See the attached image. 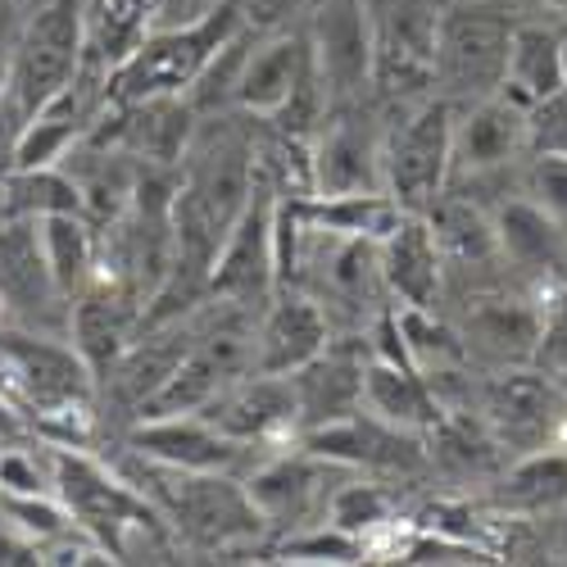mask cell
<instances>
[{
	"label": "cell",
	"instance_id": "cell-40",
	"mask_svg": "<svg viewBox=\"0 0 567 567\" xmlns=\"http://www.w3.org/2000/svg\"><path fill=\"white\" fill-rule=\"evenodd\" d=\"M536 354L549 368H567V287H558L540 305V341H536Z\"/></svg>",
	"mask_w": 567,
	"mask_h": 567
},
{
	"label": "cell",
	"instance_id": "cell-27",
	"mask_svg": "<svg viewBox=\"0 0 567 567\" xmlns=\"http://www.w3.org/2000/svg\"><path fill=\"white\" fill-rule=\"evenodd\" d=\"M499 91L523 110L563 91V32L549 23H513Z\"/></svg>",
	"mask_w": 567,
	"mask_h": 567
},
{
	"label": "cell",
	"instance_id": "cell-41",
	"mask_svg": "<svg viewBox=\"0 0 567 567\" xmlns=\"http://www.w3.org/2000/svg\"><path fill=\"white\" fill-rule=\"evenodd\" d=\"M241 10H246V23L255 32H272V28H287L291 23L296 0H241Z\"/></svg>",
	"mask_w": 567,
	"mask_h": 567
},
{
	"label": "cell",
	"instance_id": "cell-3",
	"mask_svg": "<svg viewBox=\"0 0 567 567\" xmlns=\"http://www.w3.org/2000/svg\"><path fill=\"white\" fill-rule=\"evenodd\" d=\"M246 23L241 0H218V6L192 23H159L146 32V41L136 45L127 60L114 64L105 105H141V101H168L186 96L200 69L214 60V51L236 37Z\"/></svg>",
	"mask_w": 567,
	"mask_h": 567
},
{
	"label": "cell",
	"instance_id": "cell-35",
	"mask_svg": "<svg viewBox=\"0 0 567 567\" xmlns=\"http://www.w3.org/2000/svg\"><path fill=\"white\" fill-rule=\"evenodd\" d=\"M0 513H6V523L19 527L23 536H32L37 545L45 540H55L60 532L73 527V517L69 508L60 504V495H0Z\"/></svg>",
	"mask_w": 567,
	"mask_h": 567
},
{
	"label": "cell",
	"instance_id": "cell-42",
	"mask_svg": "<svg viewBox=\"0 0 567 567\" xmlns=\"http://www.w3.org/2000/svg\"><path fill=\"white\" fill-rule=\"evenodd\" d=\"M0 563L14 567V563H41V545L32 536H23L19 527H0Z\"/></svg>",
	"mask_w": 567,
	"mask_h": 567
},
{
	"label": "cell",
	"instance_id": "cell-16",
	"mask_svg": "<svg viewBox=\"0 0 567 567\" xmlns=\"http://www.w3.org/2000/svg\"><path fill=\"white\" fill-rule=\"evenodd\" d=\"M296 445H305L309 454L327 458V463H341V467H359V472H413L427 458V436L391 427V422L372 417L368 409L341 417V422H327V427L300 432Z\"/></svg>",
	"mask_w": 567,
	"mask_h": 567
},
{
	"label": "cell",
	"instance_id": "cell-4",
	"mask_svg": "<svg viewBox=\"0 0 567 567\" xmlns=\"http://www.w3.org/2000/svg\"><path fill=\"white\" fill-rule=\"evenodd\" d=\"M91 0H28V14L10 45V96L6 114L14 132L73 86L86 55Z\"/></svg>",
	"mask_w": 567,
	"mask_h": 567
},
{
	"label": "cell",
	"instance_id": "cell-1",
	"mask_svg": "<svg viewBox=\"0 0 567 567\" xmlns=\"http://www.w3.org/2000/svg\"><path fill=\"white\" fill-rule=\"evenodd\" d=\"M45 454H51L55 495L69 508L73 527L105 545L114 563H164L177 554V536L164 523V513L123 472L73 445H45Z\"/></svg>",
	"mask_w": 567,
	"mask_h": 567
},
{
	"label": "cell",
	"instance_id": "cell-34",
	"mask_svg": "<svg viewBox=\"0 0 567 567\" xmlns=\"http://www.w3.org/2000/svg\"><path fill=\"white\" fill-rule=\"evenodd\" d=\"M322 523L354 536V540H368L395 523V495L377 482H341L332 495H327Z\"/></svg>",
	"mask_w": 567,
	"mask_h": 567
},
{
	"label": "cell",
	"instance_id": "cell-26",
	"mask_svg": "<svg viewBox=\"0 0 567 567\" xmlns=\"http://www.w3.org/2000/svg\"><path fill=\"white\" fill-rule=\"evenodd\" d=\"M495 246L499 259H508L523 272H563L567 268V227L558 218H549L536 200L517 196L504 200L495 214Z\"/></svg>",
	"mask_w": 567,
	"mask_h": 567
},
{
	"label": "cell",
	"instance_id": "cell-18",
	"mask_svg": "<svg viewBox=\"0 0 567 567\" xmlns=\"http://www.w3.org/2000/svg\"><path fill=\"white\" fill-rule=\"evenodd\" d=\"M127 450L146 454L155 463H168V467H186V472H227V477H241L255 445L223 436L200 413H164V417H136V427L127 432Z\"/></svg>",
	"mask_w": 567,
	"mask_h": 567
},
{
	"label": "cell",
	"instance_id": "cell-10",
	"mask_svg": "<svg viewBox=\"0 0 567 567\" xmlns=\"http://www.w3.org/2000/svg\"><path fill=\"white\" fill-rule=\"evenodd\" d=\"M309 151L318 196L382 192V123L363 110V101L327 110L309 136Z\"/></svg>",
	"mask_w": 567,
	"mask_h": 567
},
{
	"label": "cell",
	"instance_id": "cell-37",
	"mask_svg": "<svg viewBox=\"0 0 567 567\" xmlns=\"http://www.w3.org/2000/svg\"><path fill=\"white\" fill-rule=\"evenodd\" d=\"M51 454L37 458L28 450H0V495H51Z\"/></svg>",
	"mask_w": 567,
	"mask_h": 567
},
{
	"label": "cell",
	"instance_id": "cell-21",
	"mask_svg": "<svg viewBox=\"0 0 567 567\" xmlns=\"http://www.w3.org/2000/svg\"><path fill=\"white\" fill-rule=\"evenodd\" d=\"M517 155H527V110L504 91H491L482 101H467L463 114L454 105V155L450 177H482L508 168Z\"/></svg>",
	"mask_w": 567,
	"mask_h": 567
},
{
	"label": "cell",
	"instance_id": "cell-38",
	"mask_svg": "<svg viewBox=\"0 0 567 567\" xmlns=\"http://www.w3.org/2000/svg\"><path fill=\"white\" fill-rule=\"evenodd\" d=\"M527 200H536L549 218H558L567 227V159H554V155H532V168H527Z\"/></svg>",
	"mask_w": 567,
	"mask_h": 567
},
{
	"label": "cell",
	"instance_id": "cell-47",
	"mask_svg": "<svg viewBox=\"0 0 567 567\" xmlns=\"http://www.w3.org/2000/svg\"><path fill=\"white\" fill-rule=\"evenodd\" d=\"M0 386H6V368H0Z\"/></svg>",
	"mask_w": 567,
	"mask_h": 567
},
{
	"label": "cell",
	"instance_id": "cell-19",
	"mask_svg": "<svg viewBox=\"0 0 567 567\" xmlns=\"http://www.w3.org/2000/svg\"><path fill=\"white\" fill-rule=\"evenodd\" d=\"M141 296L110 287V281H86V287L69 300V341L96 372V382L114 372V363L127 354V346L141 332Z\"/></svg>",
	"mask_w": 567,
	"mask_h": 567
},
{
	"label": "cell",
	"instance_id": "cell-11",
	"mask_svg": "<svg viewBox=\"0 0 567 567\" xmlns=\"http://www.w3.org/2000/svg\"><path fill=\"white\" fill-rule=\"evenodd\" d=\"M313 69L327 91V105H354L372 86V19L368 0H322L313 23Z\"/></svg>",
	"mask_w": 567,
	"mask_h": 567
},
{
	"label": "cell",
	"instance_id": "cell-8",
	"mask_svg": "<svg viewBox=\"0 0 567 567\" xmlns=\"http://www.w3.org/2000/svg\"><path fill=\"white\" fill-rule=\"evenodd\" d=\"M0 368H6V391L32 417L60 404L96 400L101 386L86 359L73 350V341L64 346L60 337H45L14 322H0Z\"/></svg>",
	"mask_w": 567,
	"mask_h": 567
},
{
	"label": "cell",
	"instance_id": "cell-31",
	"mask_svg": "<svg viewBox=\"0 0 567 567\" xmlns=\"http://www.w3.org/2000/svg\"><path fill=\"white\" fill-rule=\"evenodd\" d=\"M82 214V192L64 168H10L0 177V218Z\"/></svg>",
	"mask_w": 567,
	"mask_h": 567
},
{
	"label": "cell",
	"instance_id": "cell-43",
	"mask_svg": "<svg viewBox=\"0 0 567 567\" xmlns=\"http://www.w3.org/2000/svg\"><path fill=\"white\" fill-rule=\"evenodd\" d=\"M28 432V422H23V409H19V400L0 386V441H19Z\"/></svg>",
	"mask_w": 567,
	"mask_h": 567
},
{
	"label": "cell",
	"instance_id": "cell-14",
	"mask_svg": "<svg viewBox=\"0 0 567 567\" xmlns=\"http://www.w3.org/2000/svg\"><path fill=\"white\" fill-rule=\"evenodd\" d=\"M205 422L231 441L272 450L300 436V413H296V391L291 377H272V372H246L241 382H231L218 391L205 409H196Z\"/></svg>",
	"mask_w": 567,
	"mask_h": 567
},
{
	"label": "cell",
	"instance_id": "cell-33",
	"mask_svg": "<svg viewBox=\"0 0 567 567\" xmlns=\"http://www.w3.org/2000/svg\"><path fill=\"white\" fill-rule=\"evenodd\" d=\"M495 499L517 513H545L563 504L567 499V454H545V450L517 454V463L504 472Z\"/></svg>",
	"mask_w": 567,
	"mask_h": 567
},
{
	"label": "cell",
	"instance_id": "cell-12",
	"mask_svg": "<svg viewBox=\"0 0 567 567\" xmlns=\"http://www.w3.org/2000/svg\"><path fill=\"white\" fill-rule=\"evenodd\" d=\"M482 422L499 441V450L532 454L554 441L563 422V395L545 372H532L517 363V368L495 372L482 386Z\"/></svg>",
	"mask_w": 567,
	"mask_h": 567
},
{
	"label": "cell",
	"instance_id": "cell-5",
	"mask_svg": "<svg viewBox=\"0 0 567 567\" xmlns=\"http://www.w3.org/2000/svg\"><path fill=\"white\" fill-rule=\"evenodd\" d=\"M454 105L445 96H417L382 123V192L404 214H427L450 186Z\"/></svg>",
	"mask_w": 567,
	"mask_h": 567
},
{
	"label": "cell",
	"instance_id": "cell-20",
	"mask_svg": "<svg viewBox=\"0 0 567 567\" xmlns=\"http://www.w3.org/2000/svg\"><path fill=\"white\" fill-rule=\"evenodd\" d=\"M309 78H313L309 28L287 23V28L259 32L246 55L241 82H236V110L255 114V118H272Z\"/></svg>",
	"mask_w": 567,
	"mask_h": 567
},
{
	"label": "cell",
	"instance_id": "cell-17",
	"mask_svg": "<svg viewBox=\"0 0 567 567\" xmlns=\"http://www.w3.org/2000/svg\"><path fill=\"white\" fill-rule=\"evenodd\" d=\"M332 346V318L305 287H277L255 322V372L291 377Z\"/></svg>",
	"mask_w": 567,
	"mask_h": 567
},
{
	"label": "cell",
	"instance_id": "cell-32",
	"mask_svg": "<svg viewBox=\"0 0 567 567\" xmlns=\"http://www.w3.org/2000/svg\"><path fill=\"white\" fill-rule=\"evenodd\" d=\"M164 23V0H101L96 14H91L86 41L105 55V64L114 69L118 60H127L146 32H155Z\"/></svg>",
	"mask_w": 567,
	"mask_h": 567
},
{
	"label": "cell",
	"instance_id": "cell-7",
	"mask_svg": "<svg viewBox=\"0 0 567 567\" xmlns=\"http://www.w3.org/2000/svg\"><path fill=\"white\" fill-rule=\"evenodd\" d=\"M372 19V86L404 105L436 91L441 0H368Z\"/></svg>",
	"mask_w": 567,
	"mask_h": 567
},
{
	"label": "cell",
	"instance_id": "cell-46",
	"mask_svg": "<svg viewBox=\"0 0 567 567\" xmlns=\"http://www.w3.org/2000/svg\"><path fill=\"white\" fill-rule=\"evenodd\" d=\"M563 86H567V37H563Z\"/></svg>",
	"mask_w": 567,
	"mask_h": 567
},
{
	"label": "cell",
	"instance_id": "cell-13",
	"mask_svg": "<svg viewBox=\"0 0 567 567\" xmlns=\"http://www.w3.org/2000/svg\"><path fill=\"white\" fill-rule=\"evenodd\" d=\"M69 305L41 255L37 218H0V313L14 327H69Z\"/></svg>",
	"mask_w": 567,
	"mask_h": 567
},
{
	"label": "cell",
	"instance_id": "cell-24",
	"mask_svg": "<svg viewBox=\"0 0 567 567\" xmlns=\"http://www.w3.org/2000/svg\"><path fill=\"white\" fill-rule=\"evenodd\" d=\"M458 337L467 354H482L499 368H517L536 359L540 341V309L513 296H472L463 318H458Z\"/></svg>",
	"mask_w": 567,
	"mask_h": 567
},
{
	"label": "cell",
	"instance_id": "cell-23",
	"mask_svg": "<svg viewBox=\"0 0 567 567\" xmlns=\"http://www.w3.org/2000/svg\"><path fill=\"white\" fill-rule=\"evenodd\" d=\"M363 359L368 346H327L318 359L291 372V391H296V413H300V432L327 427L363 409Z\"/></svg>",
	"mask_w": 567,
	"mask_h": 567
},
{
	"label": "cell",
	"instance_id": "cell-39",
	"mask_svg": "<svg viewBox=\"0 0 567 567\" xmlns=\"http://www.w3.org/2000/svg\"><path fill=\"white\" fill-rule=\"evenodd\" d=\"M281 554H287V558H309V563H354V558H363V540L318 523L313 532H305V536L281 545Z\"/></svg>",
	"mask_w": 567,
	"mask_h": 567
},
{
	"label": "cell",
	"instance_id": "cell-30",
	"mask_svg": "<svg viewBox=\"0 0 567 567\" xmlns=\"http://www.w3.org/2000/svg\"><path fill=\"white\" fill-rule=\"evenodd\" d=\"M427 223L436 231V246H441V259L445 264H458V268H486L499 259V246H495V223L486 209H477L472 200H458V196H441L432 209H427Z\"/></svg>",
	"mask_w": 567,
	"mask_h": 567
},
{
	"label": "cell",
	"instance_id": "cell-48",
	"mask_svg": "<svg viewBox=\"0 0 567 567\" xmlns=\"http://www.w3.org/2000/svg\"><path fill=\"white\" fill-rule=\"evenodd\" d=\"M14 6H28V0H14Z\"/></svg>",
	"mask_w": 567,
	"mask_h": 567
},
{
	"label": "cell",
	"instance_id": "cell-25",
	"mask_svg": "<svg viewBox=\"0 0 567 567\" xmlns=\"http://www.w3.org/2000/svg\"><path fill=\"white\" fill-rule=\"evenodd\" d=\"M363 409L372 417L391 422V427H404L417 436H427L436 413H441L427 377H422L409 359H386V354H372V350L363 359Z\"/></svg>",
	"mask_w": 567,
	"mask_h": 567
},
{
	"label": "cell",
	"instance_id": "cell-36",
	"mask_svg": "<svg viewBox=\"0 0 567 567\" xmlns=\"http://www.w3.org/2000/svg\"><path fill=\"white\" fill-rule=\"evenodd\" d=\"M527 155L567 159V86L527 105Z\"/></svg>",
	"mask_w": 567,
	"mask_h": 567
},
{
	"label": "cell",
	"instance_id": "cell-9",
	"mask_svg": "<svg viewBox=\"0 0 567 567\" xmlns=\"http://www.w3.org/2000/svg\"><path fill=\"white\" fill-rule=\"evenodd\" d=\"M272 209L277 196L268 192V182L255 177V192L246 209L236 214L227 227L223 246L209 268V296L205 300H231V305H250L264 309L268 296L277 291V268H272Z\"/></svg>",
	"mask_w": 567,
	"mask_h": 567
},
{
	"label": "cell",
	"instance_id": "cell-2",
	"mask_svg": "<svg viewBox=\"0 0 567 567\" xmlns=\"http://www.w3.org/2000/svg\"><path fill=\"white\" fill-rule=\"evenodd\" d=\"M123 477L164 513L177 545L223 554L231 545L255 540L268 527L255 499L246 495V482L227 477V472H186V467H168V463H155L146 454L127 450Z\"/></svg>",
	"mask_w": 567,
	"mask_h": 567
},
{
	"label": "cell",
	"instance_id": "cell-45",
	"mask_svg": "<svg viewBox=\"0 0 567 567\" xmlns=\"http://www.w3.org/2000/svg\"><path fill=\"white\" fill-rule=\"evenodd\" d=\"M6 96H10V55H0V114H6Z\"/></svg>",
	"mask_w": 567,
	"mask_h": 567
},
{
	"label": "cell",
	"instance_id": "cell-28",
	"mask_svg": "<svg viewBox=\"0 0 567 567\" xmlns=\"http://www.w3.org/2000/svg\"><path fill=\"white\" fill-rule=\"evenodd\" d=\"M300 214L309 227L332 236H359V241H386L400 227L404 209L386 192H346V196H313L300 200Z\"/></svg>",
	"mask_w": 567,
	"mask_h": 567
},
{
	"label": "cell",
	"instance_id": "cell-15",
	"mask_svg": "<svg viewBox=\"0 0 567 567\" xmlns=\"http://www.w3.org/2000/svg\"><path fill=\"white\" fill-rule=\"evenodd\" d=\"M341 472H346L341 463H327L305 445H296L255 463V472H246L241 482L268 527H291V523H309L313 513L327 508V495L341 486L337 482Z\"/></svg>",
	"mask_w": 567,
	"mask_h": 567
},
{
	"label": "cell",
	"instance_id": "cell-44",
	"mask_svg": "<svg viewBox=\"0 0 567 567\" xmlns=\"http://www.w3.org/2000/svg\"><path fill=\"white\" fill-rule=\"evenodd\" d=\"M513 6H532V10H554V14H567V0H513Z\"/></svg>",
	"mask_w": 567,
	"mask_h": 567
},
{
	"label": "cell",
	"instance_id": "cell-6",
	"mask_svg": "<svg viewBox=\"0 0 567 567\" xmlns=\"http://www.w3.org/2000/svg\"><path fill=\"white\" fill-rule=\"evenodd\" d=\"M513 23L517 19L499 14L495 0H441L436 86H445L450 105L482 101L504 86Z\"/></svg>",
	"mask_w": 567,
	"mask_h": 567
},
{
	"label": "cell",
	"instance_id": "cell-29",
	"mask_svg": "<svg viewBox=\"0 0 567 567\" xmlns=\"http://www.w3.org/2000/svg\"><path fill=\"white\" fill-rule=\"evenodd\" d=\"M37 231H41V255L60 296L73 300L91 281V272H96V223L86 214H45L37 218Z\"/></svg>",
	"mask_w": 567,
	"mask_h": 567
},
{
	"label": "cell",
	"instance_id": "cell-22",
	"mask_svg": "<svg viewBox=\"0 0 567 567\" xmlns=\"http://www.w3.org/2000/svg\"><path fill=\"white\" fill-rule=\"evenodd\" d=\"M377 259H382V281L386 296L400 309H441L445 296V259L436 246V231L427 214H404L400 227L377 241Z\"/></svg>",
	"mask_w": 567,
	"mask_h": 567
}]
</instances>
